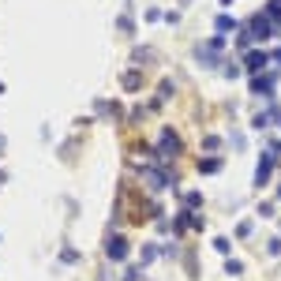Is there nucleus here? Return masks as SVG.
<instances>
[{"label": "nucleus", "mask_w": 281, "mask_h": 281, "mask_svg": "<svg viewBox=\"0 0 281 281\" xmlns=\"http://www.w3.org/2000/svg\"><path fill=\"white\" fill-rule=\"evenodd\" d=\"M232 26H236V23H232L229 15H221V19H218V30H232Z\"/></svg>", "instance_id": "1a4fd4ad"}, {"label": "nucleus", "mask_w": 281, "mask_h": 281, "mask_svg": "<svg viewBox=\"0 0 281 281\" xmlns=\"http://www.w3.org/2000/svg\"><path fill=\"white\" fill-rule=\"evenodd\" d=\"M251 90L263 94V98H270V90H274V79H255V83H251Z\"/></svg>", "instance_id": "39448f33"}, {"label": "nucleus", "mask_w": 281, "mask_h": 281, "mask_svg": "<svg viewBox=\"0 0 281 281\" xmlns=\"http://www.w3.org/2000/svg\"><path fill=\"white\" fill-rule=\"evenodd\" d=\"M109 255H113V259H124V255H128V248H124V240H120V236H113V240H109Z\"/></svg>", "instance_id": "423d86ee"}, {"label": "nucleus", "mask_w": 281, "mask_h": 281, "mask_svg": "<svg viewBox=\"0 0 281 281\" xmlns=\"http://www.w3.org/2000/svg\"><path fill=\"white\" fill-rule=\"evenodd\" d=\"M270 30H274V26H270V19H266V15H255V19H251V38L266 42V38H270Z\"/></svg>", "instance_id": "f03ea898"}, {"label": "nucleus", "mask_w": 281, "mask_h": 281, "mask_svg": "<svg viewBox=\"0 0 281 281\" xmlns=\"http://www.w3.org/2000/svg\"><path fill=\"white\" fill-rule=\"evenodd\" d=\"M244 64H248V72H259V67H266L270 60H266V53H248Z\"/></svg>", "instance_id": "20e7f679"}, {"label": "nucleus", "mask_w": 281, "mask_h": 281, "mask_svg": "<svg viewBox=\"0 0 281 281\" xmlns=\"http://www.w3.org/2000/svg\"><path fill=\"white\" fill-rule=\"evenodd\" d=\"M277 150H281V143H277Z\"/></svg>", "instance_id": "9b49d317"}, {"label": "nucleus", "mask_w": 281, "mask_h": 281, "mask_svg": "<svg viewBox=\"0 0 281 281\" xmlns=\"http://www.w3.org/2000/svg\"><path fill=\"white\" fill-rule=\"evenodd\" d=\"M177 154H180V139L172 131H165L161 135V158H177Z\"/></svg>", "instance_id": "7ed1b4c3"}, {"label": "nucleus", "mask_w": 281, "mask_h": 281, "mask_svg": "<svg viewBox=\"0 0 281 281\" xmlns=\"http://www.w3.org/2000/svg\"><path fill=\"white\" fill-rule=\"evenodd\" d=\"M270 172H274V150L263 154V161H259V169H255V184H259V188L270 180Z\"/></svg>", "instance_id": "f257e3e1"}, {"label": "nucleus", "mask_w": 281, "mask_h": 281, "mask_svg": "<svg viewBox=\"0 0 281 281\" xmlns=\"http://www.w3.org/2000/svg\"><path fill=\"white\" fill-rule=\"evenodd\" d=\"M266 12H270L266 19H281V0H270V8H266Z\"/></svg>", "instance_id": "6e6552de"}, {"label": "nucleus", "mask_w": 281, "mask_h": 281, "mask_svg": "<svg viewBox=\"0 0 281 281\" xmlns=\"http://www.w3.org/2000/svg\"><path fill=\"white\" fill-rule=\"evenodd\" d=\"M199 169H202V172H218L221 161H218V158H206V161H199Z\"/></svg>", "instance_id": "0eeeda50"}, {"label": "nucleus", "mask_w": 281, "mask_h": 281, "mask_svg": "<svg viewBox=\"0 0 281 281\" xmlns=\"http://www.w3.org/2000/svg\"><path fill=\"white\" fill-rule=\"evenodd\" d=\"M274 64H281V49H274Z\"/></svg>", "instance_id": "9d476101"}]
</instances>
